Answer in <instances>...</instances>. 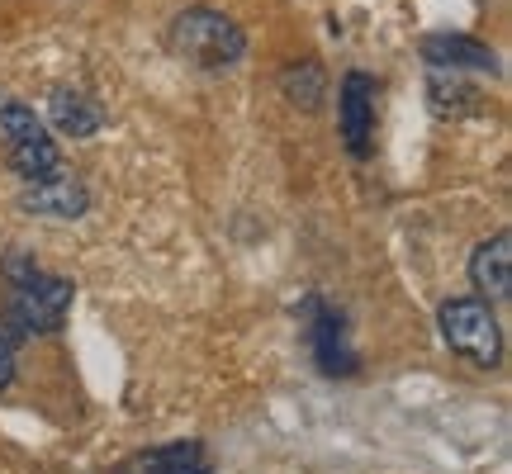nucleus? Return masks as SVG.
<instances>
[{
    "instance_id": "1",
    "label": "nucleus",
    "mask_w": 512,
    "mask_h": 474,
    "mask_svg": "<svg viewBox=\"0 0 512 474\" xmlns=\"http://www.w3.org/2000/svg\"><path fill=\"white\" fill-rule=\"evenodd\" d=\"M5 275V299H0V332L10 342H29V337H48L67 323L76 299V285L67 275L38 271V261L29 252L10 247L0 261Z\"/></svg>"
},
{
    "instance_id": "2",
    "label": "nucleus",
    "mask_w": 512,
    "mask_h": 474,
    "mask_svg": "<svg viewBox=\"0 0 512 474\" xmlns=\"http://www.w3.org/2000/svg\"><path fill=\"white\" fill-rule=\"evenodd\" d=\"M166 48L200 72H228L247 53V34L238 29V19H228L223 10L190 5L166 24Z\"/></svg>"
},
{
    "instance_id": "3",
    "label": "nucleus",
    "mask_w": 512,
    "mask_h": 474,
    "mask_svg": "<svg viewBox=\"0 0 512 474\" xmlns=\"http://www.w3.org/2000/svg\"><path fill=\"white\" fill-rule=\"evenodd\" d=\"M441 323V342L456 351L460 361H470L475 370H498L503 361V332H498V318L489 309V299H446L437 309Z\"/></svg>"
},
{
    "instance_id": "4",
    "label": "nucleus",
    "mask_w": 512,
    "mask_h": 474,
    "mask_svg": "<svg viewBox=\"0 0 512 474\" xmlns=\"http://www.w3.org/2000/svg\"><path fill=\"white\" fill-rule=\"evenodd\" d=\"M375 95H380V81L370 72L342 76V91H337V128H342V143H347V152L356 162L370 157V138H375Z\"/></svg>"
},
{
    "instance_id": "5",
    "label": "nucleus",
    "mask_w": 512,
    "mask_h": 474,
    "mask_svg": "<svg viewBox=\"0 0 512 474\" xmlns=\"http://www.w3.org/2000/svg\"><path fill=\"white\" fill-rule=\"evenodd\" d=\"M19 209L34 214V219L72 223L91 209V190L76 181V176H67V171H53V176H43V181H24V190H19Z\"/></svg>"
},
{
    "instance_id": "6",
    "label": "nucleus",
    "mask_w": 512,
    "mask_h": 474,
    "mask_svg": "<svg viewBox=\"0 0 512 474\" xmlns=\"http://www.w3.org/2000/svg\"><path fill=\"white\" fill-rule=\"evenodd\" d=\"M309 313H313V328H309V342H313V361L323 375H356V356L347 347V318L328 304L309 299Z\"/></svg>"
},
{
    "instance_id": "7",
    "label": "nucleus",
    "mask_w": 512,
    "mask_h": 474,
    "mask_svg": "<svg viewBox=\"0 0 512 474\" xmlns=\"http://www.w3.org/2000/svg\"><path fill=\"white\" fill-rule=\"evenodd\" d=\"M418 53L427 67H441V72H498L494 48L465 34H427Z\"/></svg>"
},
{
    "instance_id": "8",
    "label": "nucleus",
    "mask_w": 512,
    "mask_h": 474,
    "mask_svg": "<svg viewBox=\"0 0 512 474\" xmlns=\"http://www.w3.org/2000/svg\"><path fill=\"white\" fill-rule=\"evenodd\" d=\"M470 280L484 299L508 304L512 299V233H494L489 242H479L470 256Z\"/></svg>"
},
{
    "instance_id": "9",
    "label": "nucleus",
    "mask_w": 512,
    "mask_h": 474,
    "mask_svg": "<svg viewBox=\"0 0 512 474\" xmlns=\"http://www.w3.org/2000/svg\"><path fill=\"white\" fill-rule=\"evenodd\" d=\"M48 119H53V128L67 133V138H91V133H100V124H105V110H100L86 91L57 86L53 100H48Z\"/></svg>"
},
{
    "instance_id": "10",
    "label": "nucleus",
    "mask_w": 512,
    "mask_h": 474,
    "mask_svg": "<svg viewBox=\"0 0 512 474\" xmlns=\"http://www.w3.org/2000/svg\"><path fill=\"white\" fill-rule=\"evenodd\" d=\"M427 105L437 119H451V114H470L479 105V95L460 81V72H441V67H427Z\"/></svg>"
},
{
    "instance_id": "11",
    "label": "nucleus",
    "mask_w": 512,
    "mask_h": 474,
    "mask_svg": "<svg viewBox=\"0 0 512 474\" xmlns=\"http://www.w3.org/2000/svg\"><path fill=\"white\" fill-rule=\"evenodd\" d=\"M143 474H214V460L204 456L200 441H171L143 460Z\"/></svg>"
},
{
    "instance_id": "12",
    "label": "nucleus",
    "mask_w": 512,
    "mask_h": 474,
    "mask_svg": "<svg viewBox=\"0 0 512 474\" xmlns=\"http://www.w3.org/2000/svg\"><path fill=\"white\" fill-rule=\"evenodd\" d=\"M280 91H285V100L299 105V110H318V105H323V91H328V76H323L318 62H294V67H285V76H280Z\"/></svg>"
},
{
    "instance_id": "13",
    "label": "nucleus",
    "mask_w": 512,
    "mask_h": 474,
    "mask_svg": "<svg viewBox=\"0 0 512 474\" xmlns=\"http://www.w3.org/2000/svg\"><path fill=\"white\" fill-rule=\"evenodd\" d=\"M0 133L10 138V147L38 143V138H53V133L43 128V119H38L24 100H0Z\"/></svg>"
},
{
    "instance_id": "14",
    "label": "nucleus",
    "mask_w": 512,
    "mask_h": 474,
    "mask_svg": "<svg viewBox=\"0 0 512 474\" xmlns=\"http://www.w3.org/2000/svg\"><path fill=\"white\" fill-rule=\"evenodd\" d=\"M10 380H15V342L0 332V389H5Z\"/></svg>"
}]
</instances>
